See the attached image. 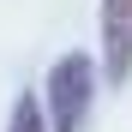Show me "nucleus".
Segmentation results:
<instances>
[{
    "instance_id": "f03ea898",
    "label": "nucleus",
    "mask_w": 132,
    "mask_h": 132,
    "mask_svg": "<svg viewBox=\"0 0 132 132\" xmlns=\"http://www.w3.org/2000/svg\"><path fill=\"white\" fill-rule=\"evenodd\" d=\"M102 48H108V78L132 72V0H102Z\"/></svg>"
},
{
    "instance_id": "7ed1b4c3",
    "label": "nucleus",
    "mask_w": 132,
    "mask_h": 132,
    "mask_svg": "<svg viewBox=\"0 0 132 132\" xmlns=\"http://www.w3.org/2000/svg\"><path fill=\"white\" fill-rule=\"evenodd\" d=\"M6 132H48V114H42V102H36V96H18V102H12Z\"/></svg>"
},
{
    "instance_id": "f257e3e1",
    "label": "nucleus",
    "mask_w": 132,
    "mask_h": 132,
    "mask_svg": "<svg viewBox=\"0 0 132 132\" xmlns=\"http://www.w3.org/2000/svg\"><path fill=\"white\" fill-rule=\"evenodd\" d=\"M96 102V66L90 54H60L48 66V126L54 132H84Z\"/></svg>"
}]
</instances>
